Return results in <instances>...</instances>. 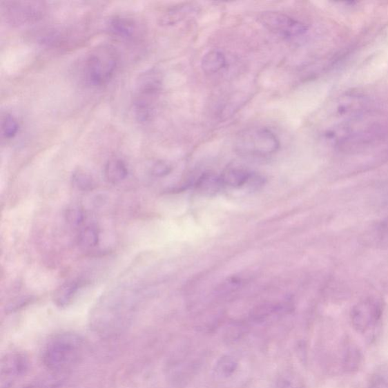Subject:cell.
Segmentation results:
<instances>
[{
	"mask_svg": "<svg viewBox=\"0 0 388 388\" xmlns=\"http://www.w3.org/2000/svg\"><path fill=\"white\" fill-rule=\"evenodd\" d=\"M83 352L82 339L73 333H63L46 345L43 362L53 374H64L79 362Z\"/></svg>",
	"mask_w": 388,
	"mask_h": 388,
	"instance_id": "1",
	"label": "cell"
},
{
	"mask_svg": "<svg viewBox=\"0 0 388 388\" xmlns=\"http://www.w3.org/2000/svg\"><path fill=\"white\" fill-rule=\"evenodd\" d=\"M118 64L119 54L112 46H98L85 58L84 79L91 86H102L112 79Z\"/></svg>",
	"mask_w": 388,
	"mask_h": 388,
	"instance_id": "2",
	"label": "cell"
},
{
	"mask_svg": "<svg viewBox=\"0 0 388 388\" xmlns=\"http://www.w3.org/2000/svg\"><path fill=\"white\" fill-rule=\"evenodd\" d=\"M280 141L273 131L266 128H252L237 135L235 150L240 156L265 157L280 148Z\"/></svg>",
	"mask_w": 388,
	"mask_h": 388,
	"instance_id": "3",
	"label": "cell"
},
{
	"mask_svg": "<svg viewBox=\"0 0 388 388\" xmlns=\"http://www.w3.org/2000/svg\"><path fill=\"white\" fill-rule=\"evenodd\" d=\"M162 85V77L156 69L139 75L134 99L135 112L139 122H148L155 110Z\"/></svg>",
	"mask_w": 388,
	"mask_h": 388,
	"instance_id": "4",
	"label": "cell"
},
{
	"mask_svg": "<svg viewBox=\"0 0 388 388\" xmlns=\"http://www.w3.org/2000/svg\"><path fill=\"white\" fill-rule=\"evenodd\" d=\"M1 6L3 18L15 26L34 24L41 20L46 12L45 3L39 1H7Z\"/></svg>",
	"mask_w": 388,
	"mask_h": 388,
	"instance_id": "5",
	"label": "cell"
},
{
	"mask_svg": "<svg viewBox=\"0 0 388 388\" xmlns=\"http://www.w3.org/2000/svg\"><path fill=\"white\" fill-rule=\"evenodd\" d=\"M383 312L384 305L381 300L368 298L360 301L351 313L353 329L362 333L374 331L381 322Z\"/></svg>",
	"mask_w": 388,
	"mask_h": 388,
	"instance_id": "6",
	"label": "cell"
},
{
	"mask_svg": "<svg viewBox=\"0 0 388 388\" xmlns=\"http://www.w3.org/2000/svg\"><path fill=\"white\" fill-rule=\"evenodd\" d=\"M258 19L269 32L285 38L300 37L304 35L308 30L304 23L282 12H262Z\"/></svg>",
	"mask_w": 388,
	"mask_h": 388,
	"instance_id": "7",
	"label": "cell"
},
{
	"mask_svg": "<svg viewBox=\"0 0 388 388\" xmlns=\"http://www.w3.org/2000/svg\"><path fill=\"white\" fill-rule=\"evenodd\" d=\"M28 364V357L24 353L13 352L6 355L0 367V388H11L26 374Z\"/></svg>",
	"mask_w": 388,
	"mask_h": 388,
	"instance_id": "8",
	"label": "cell"
},
{
	"mask_svg": "<svg viewBox=\"0 0 388 388\" xmlns=\"http://www.w3.org/2000/svg\"><path fill=\"white\" fill-rule=\"evenodd\" d=\"M108 30L112 35L124 41H133L138 34L137 21L125 15H115L108 22Z\"/></svg>",
	"mask_w": 388,
	"mask_h": 388,
	"instance_id": "9",
	"label": "cell"
},
{
	"mask_svg": "<svg viewBox=\"0 0 388 388\" xmlns=\"http://www.w3.org/2000/svg\"><path fill=\"white\" fill-rule=\"evenodd\" d=\"M194 12H195V6L191 3L175 6L162 14L159 19V24L163 26L176 25Z\"/></svg>",
	"mask_w": 388,
	"mask_h": 388,
	"instance_id": "10",
	"label": "cell"
},
{
	"mask_svg": "<svg viewBox=\"0 0 388 388\" xmlns=\"http://www.w3.org/2000/svg\"><path fill=\"white\" fill-rule=\"evenodd\" d=\"M252 173L242 167H230L220 175L223 185L231 188H240L246 185Z\"/></svg>",
	"mask_w": 388,
	"mask_h": 388,
	"instance_id": "11",
	"label": "cell"
},
{
	"mask_svg": "<svg viewBox=\"0 0 388 388\" xmlns=\"http://www.w3.org/2000/svg\"><path fill=\"white\" fill-rule=\"evenodd\" d=\"M227 66V59L219 50L208 51L201 61V67L207 75L218 73Z\"/></svg>",
	"mask_w": 388,
	"mask_h": 388,
	"instance_id": "12",
	"label": "cell"
},
{
	"mask_svg": "<svg viewBox=\"0 0 388 388\" xmlns=\"http://www.w3.org/2000/svg\"><path fill=\"white\" fill-rule=\"evenodd\" d=\"M79 288L80 282L77 281L72 280L65 282L54 293V302L60 308L68 307L74 300Z\"/></svg>",
	"mask_w": 388,
	"mask_h": 388,
	"instance_id": "13",
	"label": "cell"
},
{
	"mask_svg": "<svg viewBox=\"0 0 388 388\" xmlns=\"http://www.w3.org/2000/svg\"><path fill=\"white\" fill-rule=\"evenodd\" d=\"M104 174L108 182L119 184L126 180L128 175V170L125 162L115 158L107 162Z\"/></svg>",
	"mask_w": 388,
	"mask_h": 388,
	"instance_id": "14",
	"label": "cell"
},
{
	"mask_svg": "<svg viewBox=\"0 0 388 388\" xmlns=\"http://www.w3.org/2000/svg\"><path fill=\"white\" fill-rule=\"evenodd\" d=\"M220 176L213 173H205L200 177L196 184V189L204 195H214L223 187Z\"/></svg>",
	"mask_w": 388,
	"mask_h": 388,
	"instance_id": "15",
	"label": "cell"
},
{
	"mask_svg": "<svg viewBox=\"0 0 388 388\" xmlns=\"http://www.w3.org/2000/svg\"><path fill=\"white\" fill-rule=\"evenodd\" d=\"M238 368V361L234 356L224 355L216 362L214 374L220 379H227L235 374Z\"/></svg>",
	"mask_w": 388,
	"mask_h": 388,
	"instance_id": "16",
	"label": "cell"
},
{
	"mask_svg": "<svg viewBox=\"0 0 388 388\" xmlns=\"http://www.w3.org/2000/svg\"><path fill=\"white\" fill-rule=\"evenodd\" d=\"M72 182L74 187L84 192L91 191L96 188V182L92 175L84 170H76L72 174Z\"/></svg>",
	"mask_w": 388,
	"mask_h": 388,
	"instance_id": "17",
	"label": "cell"
},
{
	"mask_svg": "<svg viewBox=\"0 0 388 388\" xmlns=\"http://www.w3.org/2000/svg\"><path fill=\"white\" fill-rule=\"evenodd\" d=\"M99 232L95 224H88L83 228L79 235V244L86 248L95 247L98 245Z\"/></svg>",
	"mask_w": 388,
	"mask_h": 388,
	"instance_id": "18",
	"label": "cell"
},
{
	"mask_svg": "<svg viewBox=\"0 0 388 388\" xmlns=\"http://www.w3.org/2000/svg\"><path fill=\"white\" fill-rule=\"evenodd\" d=\"M19 130V122L14 116L6 113L1 118V134L6 139H12L18 134Z\"/></svg>",
	"mask_w": 388,
	"mask_h": 388,
	"instance_id": "19",
	"label": "cell"
},
{
	"mask_svg": "<svg viewBox=\"0 0 388 388\" xmlns=\"http://www.w3.org/2000/svg\"><path fill=\"white\" fill-rule=\"evenodd\" d=\"M65 218L70 226L77 227L81 226L84 222L85 216L83 209L80 206L72 205L66 209Z\"/></svg>",
	"mask_w": 388,
	"mask_h": 388,
	"instance_id": "20",
	"label": "cell"
},
{
	"mask_svg": "<svg viewBox=\"0 0 388 388\" xmlns=\"http://www.w3.org/2000/svg\"><path fill=\"white\" fill-rule=\"evenodd\" d=\"M361 354L358 349L349 347L345 355V366L349 371H353L359 368L361 362Z\"/></svg>",
	"mask_w": 388,
	"mask_h": 388,
	"instance_id": "21",
	"label": "cell"
},
{
	"mask_svg": "<svg viewBox=\"0 0 388 388\" xmlns=\"http://www.w3.org/2000/svg\"><path fill=\"white\" fill-rule=\"evenodd\" d=\"M172 167L168 163L163 161H158L152 168V174L154 176L162 177H165L172 172Z\"/></svg>",
	"mask_w": 388,
	"mask_h": 388,
	"instance_id": "22",
	"label": "cell"
},
{
	"mask_svg": "<svg viewBox=\"0 0 388 388\" xmlns=\"http://www.w3.org/2000/svg\"><path fill=\"white\" fill-rule=\"evenodd\" d=\"M369 388H388V378L384 376H376L372 378Z\"/></svg>",
	"mask_w": 388,
	"mask_h": 388,
	"instance_id": "23",
	"label": "cell"
},
{
	"mask_svg": "<svg viewBox=\"0 0 388 388\" xmlns=\"http://www.w3.org/2000/svg\"><path fill=\"white\" fill-rule=\"evenodd\" d=\"M58 382L55 381L37 382L25 388H58Z\"/></svg>",
	"mask_w": 388,
	"mask_h": 388,
	"instance_id": "24",
	"label": "cell"
}]
</instances>
